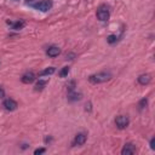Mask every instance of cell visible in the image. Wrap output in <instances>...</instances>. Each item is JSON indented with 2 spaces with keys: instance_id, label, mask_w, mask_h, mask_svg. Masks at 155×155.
<instances>
[{
  "instance_id": "1",
  "label": "cell",
  "mask_w": 155,
  "mask_h": 155,
  "mask_svg": "<svg viewBox=\"0 0 155 155\" xmlns=\"http://www.w3.org/2000/svg\"><path fill=\"white\" fill-rule=\"evenodd\" d=\"M111 78V74L108 73V71H101V73H97V74H93L88 78L90 82L92 84H102V82H105L108 80H110Z\"/></svg>"
},
{
  "instance_id": "2",
  "label": "cell",
  "mask_w": 155,
  "mask_h": 155,
  "mask_svg": "<svg viewBox=\"0 0 155 155\" xmlns=\"http://www.w3.org/2000/svg\"><path fill=\"white\" fill-rule=\"evenodd\" d=\"M109 17H110V12H109L108 6L101 5V6L98 7V10H97V18H98L99 21H102V22H105V21L109 19Z\"/></svg>"
},
{
  "instance_id": "3",
  "label": "cell",
  "mask_w": 155,
  "mask_h": 155,
  "mask_svg": "<svg viewBox=\"0 0 155 155\" xmlns=\"http://www.w3.org/2000/svg\"><path fill=\"white\" fill-rule=\"evenodd\" d=\"M34 7L39 11H41V12H47L52 7V1L51 0H41L38 4H35Z\"/></svg>"
},
{
  "instance_id": "4",
  "label": "cell",
  "mask_w": 155,
  "mask_h": 155,
  "mask_svg": "<svg viewBox=\"0 0 155 155\" xmlns=\"http://www.w3.org/2000/svg\"><path fill=\"white\" fill-rule=\"evenodd\" d=\"M115 124H116V127L120 128V130H124L130 124V120L126 115H119L116 119H115Z\"/></svg>"
},
{
  "instance_id": "5",
  "label": "cell",
  "mask_w": 155,
  "mask_h": 155,
  "mask_svg": "<svg viewBox=\"0 0 155 155\" xmlns=\"http://www.w3.org/2000/svg\"><path fill=\"white\" fill-rule=\"evenodd\" d=\"M2 105H4V108H5L6 110H8V111H13V110H16L17 107H18L17 102H16L15 99H12V98H7V99H5L4 103H2Z\"/></svg>"
},
{
  "instance_id": "6",
  "label": "cell",
  "mask_w": 155,
  "mask_h": 155,
  "mask_svg": "<svg viewBox=\"0 0 155 155\" xmlns=\"http://www.w3.org/2000/svg\"><path fill=\"white\" fill-rule=\"evenodd\" d=\"M21 80H22L23 84H31L35 80V74L33 71H27V73H24L22 75Z\"/></svg>"
},
{
  "instance_id": "7",
  "label": "cell",
  "mask_w": 155,
  "mask_h": 155,
  "mask_svg": "<svg viewBox=\"0 0 155 155\" xmlns=\"http://www.w3.org/2000/svg\"><path fill=\"white\" fill-rule=\"evenodd\" d=\"M134 153H136V148H134V145L131 144V143L125 144L124 148H122V150H121V154H122V155H132V154H134Z\"/></svg>"
},
{
  "instance_id": "8",
  "label": "cell",
  "mask_w": 155,
  "mask_h": 155,
  "mask_svg": "<svg viewBox=\"0 0 155 155\" xmlns=\"http://www.w3.org/2000/svg\"><path fill=\"white\" fill-rule=\"evenodd\" d=\"M85 142H86V134L85 133H78L74 138L73 144L74 145H82V144H85Z\"/></svg>"
},
{
  "instance_id": "9",
  "label": "cell",
  "mask_w": 155,
  "mask_h": 155,
  "mask_svg": "<svg viewBox=\"0 0 155 155\" xmlns=\"http://www.w3.org/2000/svg\"><path fill=\"white\" fill-rule=\"evenodd\" d=\"M59 53H61V50H59V47H57V46H51V47H48V48L46 50V54H47L48 57H57Z\"/></svg>"
},
{
  "instance_id": "10",
  "label": "cell",
  "mask_w": 155,
  "mask_h": 155,
  "mask_svg": "<svg viewBox=\"0 0 155 155\" xmlns=\"http://www.w3.org/2000/svg\"><path fill=\"white\" fill-rule=\"evenodd\" d=\"M151 81V76L149 74H142L138 76V82L140 85H148Z\"/></svg>"
},
{
  "instance_id": "11",
  "label": "cell",
  "mask_w": 155,
  "mask_h": 155,
  "mask_svg": "<svg viewBox=\"0 0 155 155\" xmlns=\"http://www.w3.org/2000/svg\"><path fill=\"white\" fill-rule=\"evenodd\" d=\"M81 99V93L74 92V91H69L68 93V101L70 102H75V101H80Z\"/></svg>"
},
{
  "instance_id": "12",
  "label": "cell",
  "mask_w": 155,
  "mask_h": 155,
  "mask_svg": "<svg viewBox=\"0 0 155 155\" xmlns=\"http://www.w3.org/2000/svg\"><path fill=\"white\" fill-rule=\"evenodd\" d=\"M24 25H25V22L23 19H19V21H17L12 24V29L13 30H21V29L24 28Z\"/></svg>"
},
{
  "instance_id": "13",
  "label": "cell",
  "mask_w": 155,
  "mask_h": 155,
  "mask_svg": "<svg viewBox=\"0 0 155 155\" xmlns=\"http://www.w3.org/2000/svg\"><path fill=\"white\" fill-rule=\"evenodd\" d=\"M46 84H47V80H39V81L36 82V85H35V91H41V90H44V87L46 86Z\"/></svg>"
},
{
  "instance_id": "14",
  "label": "cell",
  "mask_w": 155,
  "mask_h": 155,
  "mask_svg": "<svg viewBox=\"0 0 155 155\" xmlns=\"http://www.w3.org/2000/svg\"><path fill=\"white\" fill-rule=\"evenodd\" d=\"M56 71V69L53 68V67H48V68H46L45 70H42L41 73H40V76H45V75H51V74H53Z\"/></svg>"
},
{
  "instance_id": "15",
  "label": "cell",
  "mask_w": 155,
  "mask_h": 155,
  "mask_svg": "<svg viewBox=\"0 0 155 155\" xmlns=\"http://www.w3.org/2000/svg\"><path fill=\"white\" fill-rule=\"evenodd\" d=\"M107 41H108L109 44H115V42L117 41V36L114 35V34H110V35L107 38Z\"/></svg>"
},
{
  "instance_id": "16",
  "label": "cell",
  "mask_w": 155,
  "mask_h": 155,
  "mask_svg": "<svg viewBox=\"0 0 155 155\" xmlns=\"http://www.w3.org/2000/svg\"><path fill=\"white\" fill-rule=\"evenodd\" d=\"M68 74H69V67H63L62 70L59 71V76H61V78H64V76H67Z\"/></svg>"
},
{
  "instance_id": "17",
  "label": "cell",
  "mask_w": 155,
  "mask_h": 155,
  "mask_svg": "<svg viewBox=\"0 0 155 155\" xmlns=\"http://www.w3.org/2000/svg\"><path fill=\"white\" fill-rule=\"evenodd\" d=\"M147 105H148V99H147V98H143V99L139 101V104H138L139 109H144Z\"/></svg>"
},
{
  "instance_id": "18",
  "label": "cell",
  "mask_w": 155,
  "mask_h": 155,
  "mask_svg": "<svg viewBox=\"0 0 155 155\" xmlns=\"http://www.w3.org/2000/svg\"><path fill=\"white\" fill-rule=\"evenodd\" d=\"M46 151L45 148H39V149H35L34 150V155H39V154H44Z\"/></svg>"
},
{
  "instance_id": "19",
  "label": "cell",
  "mask_w": 155,
  "mask_h": 155,
  "mask_svg": "<svg viewBox=\"0 0 155 155\" xmlns=\"http://www.w3.org/2000/svg\"><path fill=\"white\" fill-rule=\"evenodd\" d=\"M150 148L153 150H155V138H151L150 139Z\"/></svg>"
},
{
  "instance_id": "20",
  "label": "cell",
  "mask_w": 155,
  "mask_h": 155,
  "mask_svg": "<svg viewBox=\"0 0 155 155\" xmlns=\"http://www.w3.org/2000/svg\"><path fill=\"white\" fill-rule=\"evenodd\" d=\"M4 96H5V91H4V88L0 86V98H4Z\"/></svg>"
},
{
  "instance_id": "21",
  "label": "cell",
  "mask_w": 155,
  "mask_h": 155,
  "mask_svg": "<svg viewBox=\"0 0 155 155\" xmlns=\"http://www.w3.org/2000/svg\"><path fill=\"white\" fill-rule=\"evenodd\" d=\"M85 107H86V108H85L86 110H88V111H91V109H92V108H91V103H86V105H85Z\"/></svg>"
}]
</instances>
